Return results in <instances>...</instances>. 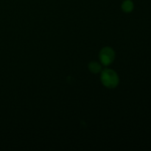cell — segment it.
Wrapping results in <instances>:
<instances>
[{"instance_id": "obj_1", "label": "cell", "mask_w": 151, "mask_h": 151, "mask_svg": "<svg viewBox=\"0 0 151 151\" xmlns=\"http://www.w3.org/2000/svg\"><path fill=\"white\" fill-rule=\"evenodd\" d=\"M100 79L103 86L109 88H114L117 86L119 81L116 72L109 69H106L102 72Z\"/></svg>"}, {"instance_id": "obj_2", "label": "cell", "mask_w": 151, "mask_h": 151, "mask_svg": "<svg viewBox=\"0 0 151 151\" xmlns=\"http://www.w3.org/2000/svg\"><path fill=\"white\" fill-rule=\"evenodd\" d=\"M115 53L113 49L111 47H104L100 52V60L102 64L109 66L114 61Z\"/></svg>"}, {"instance_id": "obj_3", "label": "cell", "mask_w": 151, "mask_h": 151, "mask_svg": "<svg viewBox=\"0 0 151 151\" xmlns=\"http://www.w3.org/2000/svg\"><path fill=\"white\" fill-rule=\"evenodd\" d=\"M88 69L91 71L92 73L97 74L99 73L100 72H101L102 70V66L100 63H99L98 62L93 61L91 62L88 65Z\"/></svg>"}, {"instance_id": "obj_4", "label": "cell", "mask_w": 151, "mask_h": 151, "mask_svg": "<svg viewBox=\"0 0 151 151\" xmlns=\"http://www.w3.org/2000/svg\"><path fill=\"white\" fill-rule=\"evenodd\" d=\"M122 9L125 13H130L134 9V4L131 0H125L122 4Z\"/></svg>"}]
</instances>
